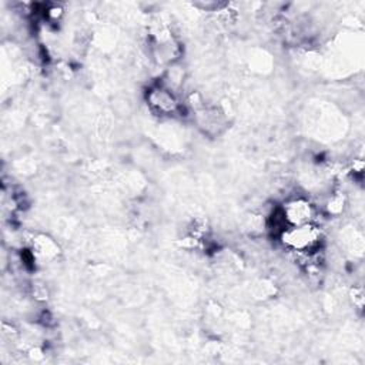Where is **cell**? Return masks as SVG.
Returning a JSON list of instances; mask_svg holds the SVG:
<instances>
[{
    "label": "cell",
    "mask_w": 365,
    "mask_h": 365,
    "mask_svg": "<svg viewBox=\"0 0 365 365\" xmlns=\"http://www.w3.org/2000/svg\"><path fill=\"white\" fill-rule=\"evenodd\" d=\"M281 235L285 245L298 251H308L319 241V231L312 224L288 227Z\"/></svg>",
    "instance_id": "6da1fadb"
},
{
    "label": "cell",
    "mask_w": 365,
    "mask_h": 365,
    "mask_svg": "<svg viewBox=\"0 0 365 365\" xmlns=\"http://www.w3.org/2000/svg\"><path fill=\"white\" fill-rule=\"evenodd\" d=\"M282 217L285 222L289 224V227L311 224L314 218V208L307 200L295 198L284 205Z\"/></svg>",
    "instance_id": "7a4b0ae2"
}]
</instances>
